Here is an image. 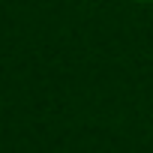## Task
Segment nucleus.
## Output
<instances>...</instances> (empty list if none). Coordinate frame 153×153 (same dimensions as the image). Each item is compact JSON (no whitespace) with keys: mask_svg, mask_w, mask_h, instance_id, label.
<instances>
[{"mask_svg":"<svg viewBox=\"0 0 153 153\" xmlns=\"http://www.w3.org/2000/svg\"><path fill=\"white\" fill-rule=\"evenodd\" d=\"M129 3H153V0H129Z\"/></svg>","mask_w":153,"mask_h":153,"instance_id":"obj_1","label":"nucleus"}]
</instances>
